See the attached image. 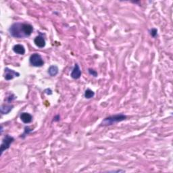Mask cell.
Returning <instances> with one entry per match:
<instances>
[{
	"label": "cell",
	"instance_id": "cell-11",
	"mask_svg": "<svg viewBox=\"0 0 173 173\" xmlns=\"http://www.w3.org/2000/svg\"><path fill=\"white\" fill-rule=\"evenodd\" d=\"M58 71H59V69H58V67L57 66L53 65L51 66L49 68L47 72L51 77H55L58 74Z\"/></svg>",
	"mask_w": 173,
	"mask_h": 173
},
{
	"label": "cell",
	"instance_id": "cell-8",
	"mask_svg": "<svg viewBox=\"0 0 173 173\" xmlns=\"http://www.w3.org/2000/svg\"><path fill=\"white\" fill-rule=\"evenodd\" d=\"M20 118L21 120L25 124H28L32 122L33 120V116L31 115L30 114L27 112H23L20 116Z\"/></svg>",
	"mask_w": 173,
	"mask_h": 173
},
{
	"label": "cell",
	"instance_id": "cell-3",
	"mask_svg": "<svg viewBox=\"0 0 173 173\" xmlns=\"http://www.w3.org/2000/svg\"><path fill=\"white\" fill-rule=\"evenodd\" d=\"M29 62L33 66L35 67H41L44 64V61L41 55L39 53H33V55H31Z\"/></svg>",
	"mask_w": 173,
	"mask_h": 173
},
{
	"label": "cell",
	"instance_id": "cell-13",
	"mask_svg": "<svg viewBox=\"0 0 173 173\" xmlns=\"http://www.w3.org/2000/svg\"><path fill=\"white\" fill-rule=\"evenodd\" d=\"M158 34V30L156 28H152V30L150 31V35H152L153 37H155Z\"/></svg>",
	"mask_w": 173,
	"mask_h": 173
},
{
	"label": "cell",
	"instance_id": "cell-6",
	"mask_svg": "<svg viewBox=\"0 0 173 173\" xmlns=\"http://www.w3.org/2000/svg\"><path fill=\"white\" fill-rule=\"evenodd\" d=\"M34 43H35V44L39 48L44 47L46 44L45 39L43 38V36L41 35H39L37 36H36V37L35 38V39H34Z\"/></svg>",
	"mask_w": 173,
	"mask_h": 173
},
{
	"label": "cell",
	"instance_id": "cell-14",
	"mask_svg": "<svg viewBox=\"0 0 173 173\" xmlns=\"http://www.w3.org/2000/svg\"><path fill=\"white\" fill-rule=\"evenodd\" d=\"M16 99V96L13 94H10L9 97H7V101H8V102H10L12 101H13L14 99Z\"/></svg>",
	"mask_w": 173,
	"mask_h": 173
},
{
	"label": "cell",
	"instance_id": "cell-1",
	"mask_svg": "<svg viewBox=\"0 0 173 173\" xmlns=\"http://www.w3.org/2000/svg\"><path fill=\"white\" fill-rule=\"evenodd\" d=\"M33 31V26L30 24L16 23L9 28V33L15 38H25L30 36Z\"/></svg>",
	"mask_w": 173,
	"mask_h": 173
},
{
	"label": "cell",
	"instance_id": "cell-12",
	"mask_svg": "<svg viewBox=\"0 0 173 173\" xmlns=\"http://www.w3.org/2000/svg\"><path fill=\"white\" fill-rule=\"evenodd\" d=\"M95 96V93L90 89H87L85 92V97L86 99H91Z\"/></svg>",
	"mask_w": 173,
	"mask_h": 173
},
{
	"label": "cell",
	"instance_id": "cell-10",
	"mask_svg": "<svg viewBox=\"0 0 173 173\" xmlns=\"http://www.w3.org/2000/svg\"><path fill=\"white\" fill-rule=\"evenodd\" d=\"M14 108V106L12 105L9 104H3L1 106V113L2 114H8L11 112L12 108Z\"/></svg>",
	"mask_w": 173,
	"mask_h": 173
},
{
	"label": "cell",
	"instance_id": "cell-9",
	"mask_svg": "<svg viewBox=\"0 0 173 173\" xmlns=\"http://www.w3.org/2000/svg\"><path fill=\"white\" fill-rule=\"evenodd\" d=\"M13 51L17 54L19 55H24L25 53V48L23 45L20 44H17L15 45L13 47Z\"/></svg>",
	"mask_w": 173,
	"mask_h": 173
},
{
	"label": "cell",
	"instance_id": "cell-7",
	"mask_svg": "<svg viewBox=\"0 0 173 173\" xmlns=\"http://www.w3.org/2000/svg\"><path fill=\"white\" fill-rule=\"evenodd\" d=\"M81 70L80 69L79 66L77 64H75L74 69H73L72 71L71 72V77L74 79H78L81 77Z\"/></svg>",
	"mask_w": 173,
	"mask_h": 173
},
{
	"label": "cell",
	"instance_id": "cell-2",
	"mask_svg": "<svg viewBox=\"0 0 173 173\" xmlns=\"http://www.w3.org/2000/svg\"><path fill=\"white\" fill-rule=\"evenodd\" d=\"M126 118V116L123 114H115V115L110 116L104 118L103 121L101 122L102 126H110L114 124H116L119 122L125 120Z\"/></svg>",
	"mask_w": 173,
	"mask_h": 173
},
{
	"label": "cell",
	"instance_id": "cell-15",
	"mask_svg": "<svg viewBox=\"0 0 173 173\" xmlns=\"http://www.w3.org/2000/svg\"><path fill=\"white\" fill-rule=\"evenodd\" d=\"M89 72L90 74L92 75V76L95 77H96L97 76V72L96 71V70L89 69Z\"/></svg>",
	"mask_w": 173,
	"mask_h": 173
},
{
	"label": "cell",
	"instance_id": "cell-4",
	"mask_svg": "<svg viewBox=\"0 0 173 173\" xmlns=\"http://www.w3.org/2000/svg\"><path fill=\"white\" fill-rule=\"evenodd\" d=\"M14 137H11L9 135H7L4 137V138L2 140V143L1 145V155L3 153L5 150H8L10 146L11 143L14 142Z\"/></svg>",
	"mask_w": 173,
	"mask_h": 173
},
{
	"label": "cell",
	"instance_id": "cell-5",
	"mask_svg": "<svg viewBox=\"0 0 173 173\" xmlns=\"http://www.w3.org/2000/svg\"><path fill=\"white\" fill-rule=\"evenodd\" d=\"M19 76H20V73L14 71L13 70L9 69L8 68L5 69L4 77L6 81H10V80L13 79L14 77H18Z\"/></svg>",
	"mask_w": 173,
	"mask_h": 173
}]
</instances>
